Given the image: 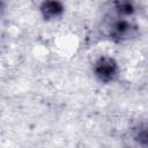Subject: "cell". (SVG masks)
Here are the masks:
<instances>
[{"instance_id": "obj_1", "label": "cell", "mask_w": 148, "mask_h": 148, "mask_svg": "<svg viewBox=\"0 0 148 148\" xmlns=\"http://www.w3.org/2000/svg\"><path fill=\"white\" fill-rule=\"evenodd\" d=\"M96 74L97 76L103 81H110L113 79L117 72V66L112 59L109 58H102L96 64Z\"/></svg>"}, {"instance_id": "obj_2", "label": "cell", "mask_w": 148, "mask_h": 148, "mask_svg": "<svg viewBox=\"0 0 148 148\" xmlns=\"http://www.w3.org/2000/svg\"><path fill=\"white\" fill-rule=\"evenodd\" d=\"M62 9L61 5L58 3V2H46L43 7V10L45 12V14L47 16H53V15H57L58 13H60Z\"/></svg>"}, {"instance_id": "obj_3", "label": "cell", "mask_w": 148, "mask_h": 148, "mask_svg": "<svg viewBox=\"0 0 148 148\" xmlns=\"http://www.w3.org/2000/svg\"><path fill=\"white\" fill-rule=\"evenodd\" d=\"M113 29H114V34L117 36H126L131 30V25L126 22H118V23H116Z\"/></svg>"}]
</instances>
